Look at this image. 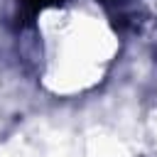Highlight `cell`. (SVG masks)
<instances>
[{
    "mask_svg": "<svg viewBox=\"0 0 157 157\" xmlns=\"http://www.w3.org/2000/svg\"><path fill=\"white\" fill-rule=\"evenodd\" d=\"M27 7H32V10H37V7H42V5H47V2H54V0H22Z\"/></svg>",
    "mask_w": 157,
    "mask_h": 157,
    "instance_id": "6da1fadb",
    "label": "cell"
}]
</instances>
